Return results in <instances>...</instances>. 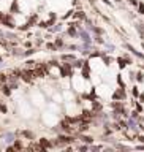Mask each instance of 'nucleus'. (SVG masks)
Masks as SVG:
<instances>
[{
	"label": "nucleus",
	"mask_w": 144,
	"mask_h": 152,
	"mask_svg": "<svg viewBox=\"0 0 144 152\" xmlns=\"http://www.w3.org/2000/svg\"><path fill=\"white\" fill-rule=\"evenodd\" d=\"M138 13H139V14H144V3H141V2L138 3Z\"/></svg>",
	"instance_id": "nucleus-29"
},
{
	"label": "nucleus",
	"mask_w": 144,
	"mask_h": 152,
	"mask_svg": "<svg viewBox=\"0 0 144 152\" xmlns=\"http://www.w3.org/2000/svg\"><path fill=\"white\" fill-rule=\"evenodd\" d=\"M54 44L57 48H63V40H62L60 37H57V38H55V41H54Z\"/></svg>",
	"instance_id": "nucleus-24"
},
{
	"label": "nucleus",
	"mask_w": 144,
	"mask_h": 152,
	"mask_svg": "<svg viewBox=\"0 0 144 152\" xmlns=\"http://www.w3.org/2000/svg\"><path fill=\"white\" fill-rule=\"evenodd\" d=\"M76 29H78V27H76L75 22L70 24V27H68V35H70V37H73V38H78L79 37V33L76 32Z\"/></svg>",
	"instance_id": "nucleus-10"
},
{
	"label": "nucleus",
	"mask_w": 144,
	"mask_h": 152,
	"mask_svg": "<svg viewBox=\"0 0 144 152\" xmlns=\"http://www.w3.org/2000/svg\"><path fill=\"white\" fill-rule=\"evenodd\" d=\"M59 70H60V76H73V65L70 64H62L60 67H59Z\"/></svg>",
	"instance_id": "nucleus-1"
},
{
	"label": "nucleus",
	"mask_w": 144,
	"mask_h": 152,
	"mask_svg": "<svg viewBox=\"0 0 144 152\" xmlns=\"http://www.w3.org/2000/svg\"><path fill=\"white\" fill-rule=\"evenodd\" d=\"M60 29H62L60 24H55V27H49V32H59Z\"/></svg>",
	"instance_id": "nucleus-27"
},
{
	"label": "nucleus",
	"mask_w": 144,
	"mask_h": 152,
	"mask_svg": "<svg viewBox=\"0 0 144 152\" xmlns=\"http://www.w3.org/2000/svg\"><path fill=\"white\" fill-rule=\"evenodd\" d=\"M37 64H38V62H35V60H27V62H25V68H35V67H37Z\"/></svg>",
	"instance_id": "nucleus-22"
},
{
	"label": "nucleus",
	"mask_w": 144,
	"mask_h": 152,
	"mask_svg": "<svg viewBox=\"0 0 144 152\" xmlns=\"http://www.w3.org/2000/svg\"><path fill=\"white\" fill-rule=\"evenodd\" d=\"M138 81H139V82H143V81H144V78H143V73H138Z\"/></svg>",
	"instance_id": "nucleus-37"
},
{
	"label": "nucleus",
	"mask_w": 144,
	"mask_h": 152,
	"mask_svg": "<svg viewBox=\"0 0 144 152\" xmlns=\"http://www.w3.org/2000/svg\"><path fill=\"white\" fill-rule=\"evenodd\" d=\"M60 59H62L63 62H75V60H76V56H75V54H62Z\"/></svg>",
	"instance_id": "nucleus-11"
},
{
	"label": "nucleus",
	"mask_w": 144,
	"mask_h": 152,
	"mask_svg": "<svg viewBox=\"0 0 144 152\" xmlns=\"http://www.w3.org/2000/svg\"><path fill=\"white\" fill-rule=\"evenodd\" d=\"M38 143H40V144H41V147H45L46 151H48V149H51V147H54V144H52V141H49L48 138H41Z\"/></svg>",
	"instance_id": "nucleus-7"
},
{
	"label": "nucleus",
	"mask_w": 144,
	"mask_h": 152,
	"mask_svg": "<svg viewBox=\"0 0 144 152\" xmlns=\"http://www.w3.org/2000/svg\"><path fill=\"white\" fill-rule=\"evenodd\" d=\"M79 38H81L84 43H87V44H90L92 43V40H90V35H89V32H86L82 27H79Z\"/></svg>",
	"instance_id": "nucleus-3"
},
{
	"label": "nucleus",
	"mask_w": 144,
	"mask_h": 152,
	"mask_svg": "<svg viewBox=\"0 0 144 152\" xmlns=\"http://www.w3.org/2000/svg\"><path fill=\"white\" fill-rule=\"evenodd\" d=\"M136 139H138L139 143H144V135H138V136H136Z\"/></svg>",
	"instance_id": "nucleus-36"
},
{
	"label": "nucleus",
	"mask_w": 144,
	"mask_h": 152,
	"mask_svg": "<svg viewBox=\"0 0 144 152\" xmlns=\"http://www.w3.org/2000/svg\"><path fill=\"white\" fill-rule=\"evenodd\" d=\"M79 141L86 143V144H93V138L89 135H84V133H79Z\"/></svg>",
	"instance_id": "nucleus-9"
},
{
	"label": "nucleus",
	"mask_w": 144,
	"mask_h": 152,
	"mask_svg": "<svg viewBox=\"0 0 144 152\" xmlns=\"http://www.w3.org/2000/svg\"><path fill=\"white\" fill-rule=\"evenodd\" d=\"M46 48H48V49H51V51L57 49V46H55V44H52V43H48V44H46Z\"/></svg>",
	"instance_id": "nucleus-33"
},
{
	"label": "nucleus",
	"mask_w": 144,
	"mask_h": 152,
	"mask_svg": "<svg viewBox=\"0 0 144 152\" xmlns=\"http://www.w3.org/2000/svg\"><path fill=\"white\" fill-rule=\"evenodd\" d=\"M127 98V94H125V87H120V89H117L116 92L113 94V100H125Z\"/></svg>",
	"instance_id": "nucleus-2"
},
{
	"label": "nucleus",
	"mask_w": 144,
	"mask_h": 152,
	"mask_svg": "<svg viewBox=\"0 0 144 152\" xmlns=\"http://www.w3.org/2000/svg\"><path fill=\"white\" fill-rule=\"evenodd\" d=\"M30 27H32L30 24H29V22H25V24H22V25H19V27H17V29H19L21 32H27Z\"/></svg>",
	"instance_id": "nucleus-20"
},
{
	"label": "nucleus",
	"mask_w": 144,
	"mask_h": 152,
	"mask_svg": "<svg viewBox=\"0 0 144 152\" xmlns=\"http://www.w3.org/2000/svg\"><path fill=\"white\" fill-rule=\"evenodd\" d=\"M95 41H97V43H98V44H105V40H103V38H100L98 35H97V37H95Z\"/></svg>",
	"instance_id": "nucleus-35"
},
{
	"label": "nucleus",
	"mask_w": 144,
	"mask_h": 152,
	"mask_svg": "<svg viewBox=\"0 0 144 152\" xmlns=\"http://www.w3.org/2000/svg\"><path fill=\"white\" fill-rule=\"evenodd\" d=\"M131 94H133V97H139V90H138L136 86H133V90H131Z\"/></svg>",
	"instance_id": "nucleus-31"
},
{
	"label": "nucleus",
	"mask_w": 144,
	"mask_h": 152,
	"mask_svg": "<svg viewBox=\"0 0 144 152\" xmlns=\"http://www.w3.org/2000/svg\"><path fill=\"white\" fill-rule=\"evenodd\" d=\"M3 17H5V14L0 11V25H2V22H3Z\"/></svg>",
	"instance_id": "nucleus-39"
},
{
	"label": "nucleus",
	"mask_w": 144,
	"mask_h": 152,
	"mask_svg": "<svg viewBox=\"0 0 144 152\" xmlns=\"http://www.w3.org/2000/svg\"><path fill=\"white\" fill-rule=\"evenodd\" d=\"M2 25H5V27H8V29H14V21H13V16H11V14H5Z\"/></svg>",
	"instance_id": "nucleus-4"
},
{
	"label": "nucleus",
	"mask_w": 144,
	"mask_h": 152,
	"mask_svg": "<svg viewBox=\"0 0 144 152\" xmlns=\"http://www.w3.org/2000/svg\"><path fill=\"white\" fill-rule=\"evenodd\" d=\"M5 138H7V139H5V141H7V143H11V141H14V135H13V133H10V135H7V136H5Z\"/></svg>",
	"instance_id": "nucleus-30"
},
{
	"label": "nucleus",
	"mask_w": 144,
	"mask_h": 152,
	"mask_svg": "<svg viewBox=\"0 0 144 152\" xmlns=\"http://www.w3.org/2000/svg\"><path fill=\"white\" fill-rule=\"evenodd\" d=\"M10 13H19V5H17L16 0H14L13 3H11V7H10Z\"/></svg>",
	"instance_id": "nucleus-15"
},
{
	"label": "nucleus",
	"mask_w": 144,
	"mask_h": 152,
	"mask_svg": "<svg viewBox=\"0 0 144 152\" xmlns=\"http://www.w3.org/2000/svg\"><path fill=\"white\" fill-rule=\"evenodd\" d=\"M35 52H37V49H33V48H29L27 51H24V54H22V57H29V56L35 54Z\"/></svg>",
	"instance_id": "nucleus-17"
},
{
	"label": "nucleus",
	"mask_w": 144,
	"mask_h": 152,
	"mask_svg": "<svg viewBox=\"0 0 144 152\" xmlns=\"http://www.w3.org/2000/svg\"><path fill=\"white\" fill-rule=\"evenodd\" d=\"M117 64H119V68H125L128 65V60L125 57H117Z\"/></svg>",
	"instance_id": "nucleus-14"
},
{
	"label": "nucleus",
	"mask_w": 144,
	"mask_h": 152,
	"mask_svg": "<svg viewBox=\"0 0 144 152\" xmlns=\"http://www.w3.org/2000/svg\"><path fill=\"white\" fill-rule=\"evenodd\" d=\"M0 111L3 112V114H7V112H8V108L3 105V103H0Z\"/></svg>",
	"instance_id": "nucleus-32"
},
{
	"label": "nucleus",
	"mask_w": 144,
	"mask_h": 152,
	"mask_svg": "<svg viewBox=\"0 0 144 152\" xmlns=\"http://www.w3.org/2000/svg\"><path fill=\"white\" fill-rule=\"evenodd\" d=\"M7 82H8V74L0 73V86H2V84H7Z\"/></svg>",
	"instance_id": "nucleus-18"
},
{
	"label": "nucleus",
	"mask_w": 144,
	"mask_h": 152,
	"mask_svg": "<svg viewBox=\"0 0 144 152\" xmlns=\"http://www.w3.org/2000/svg\"><path fill=\"white\" fill-rule=\"evenodd\" d=\"M0 62H2V56H0Z\"/></svg>",
	"instance_id": "nucleus-42"
},
{
	"label": "nucleus",
	"mask_w": 144,
	"mask_h": 152,
	"mask_svg": "<svg viewBox=\"0 0 144 152\" xmlns=\"http://www.w3.org/2000/svg\"><path fill=\"white\" fill-rule=\"evenodd\" d=\"M7 151H8V152H13V151H16V147H14V146H8Z\"/></svg>",
	"instance_id": "nucleus-38"
},
{
	"label": "nucleus",
	"mask_w": 144,
	"mask_h": 152,
	"mask_svg": "<svg viewBox=\"0 0 144 152\" xmlns=\"http://www.w3.org/2000/svg\"><path fill=\"white\" fill-rule=\"evenodd\" d=\"M136 30L139 32L141 38H144V27H143V24H136Z\"/></svg>",
	"instance_id": "nucleus-25"
},
{
	"label": "nucleus",
	"mask_w": 144,
	"mask_h": 152,
	"mask_svg": "<svg viewBox=\"0 0 144 152\" xmlns=\"http://www.w3.org/2000/svg\"><path fill=\"white\" fill-rule=\"evenodd\" d=\"M89 122H90V121H81V122H79V125H78V133L87 132V130H89Z\"/></svg>",
	"instance_id": "nucleus-5"
},
{
	"label": "nucleus",
	"mask_w": 144,
	"mask_h": 152,
	"mask_svg": "<svg viewBox=\"0 0 144 152\" xmlns=\"http://www.w3.org/2000/svg\"><path fill=\"white\" fill-rule=\"evenodd\" d=\"M135 106H136V111H143V106H141L139 103H136V105H135Z\"/></svg>",
	"instance_id": "nucleus-40"
},
{
	"label": "nucleus",
	"mask_w": 144,
	"mask_h": 152,
	"mask_svg": "<svg viewBox=\"0 0 144 152\" xmlns=\"http://www.w3.org/2000/svg\"><path fill=\"white\" fill-rule=\"evenodd\" d=\"M73 16L78 17V19H87L86 14H84V11H76V13H73Z\"/></svg>",
	"instance_id": "nucleus-19"
},
{
	"label": "nucleus",
	"mask_w": 144,
	"mask_h": 152,
	"mask_svg": "<svg viewBox=\"0 0 144 152\" xmlns=\"http://www.w3.org/2000/svg\"><path fill=\"white\" fill-rule=\"evenodd\" d=\"M100 149H103L101 146H95V144H90V151H100Z\"/></svg>",
	"instance_id": "nucleus-34"
},
{
	"label": "nucleus",
	"mask_w": 144,
	"mask_h": 152,
	"mask_svg": "<svg viewBox=\"0 0 144 152\" xmlns=\"http://www.w3.org/2000/svg\"><path fill=\"white\" fill-rule=\"evenodd\" d=\"M86 64V62H82V60H75L73 62V67L75 68H82V65Z\"/></svg>",
	"instance_id": "nucleus-26"
},
{
	"label": "nucleus",
	"mask_w": 144,
	"mask_h": 152,
	"mask_svg": "<svg viewBox=\"0 0 144 152\" xmlns=\"http://www.w3.org/2000/svg\"><path fill=\"white\" fill-rule=\"evenodd\" d=\"M21 135L24 136V138L30 139V141H33V139H35V135L30 132V130H24V132H21Z\"/></svg>",
	"instance_id": "nucleus-13"
},
{
	"label": "nucleus",
	"mask_w": 144,
	"mask_h": 152,
	"mask_svg": "<svg viewBox=\"0 0 144 152\" xmlns=\"http://www.w3.org/2000/svg\"><path fill=\"white\" fill-rule=\"evenodd\" d=\"M14 147H16V151H22V149H24V146H22V143L19 141V139H14Z\"/></svg>",
	"instance_id": "nucleus-21"
},
{
	"label": "nucleus",
	"mask_w": 144,
	"mask_h": 152,
	"mask_svg": "<svg viewBox=\"0 0 144 152\" xmlns=\"http://www.w3.org/2000/svg\"><path fill=\"white\" fill-rule=\"evenodd\" d=\"M125 48H127V49L130 51V52H131V54H133V56H136L138 59H141V60H143V59H144V56L141 54L139 51H136V49H135V48L131 46V44H128V43H127V44H125Z\"/></svg>",
	"instance_id": "nucleus-6"
},
{
	"label": "nucleus",
	"mask_w": 144,
	"mask_h": 152,
	"mask_svg": "<svg viewBox=\"0 0 144 152\" xmlns=\"http://www.w3.org/2000/svg\"><path fill=\"white\" fill-rule=\"evenodd\" d=\"M100 109H101V103H100V101H97V100H93V112L100 111Z\"/></svg>",
	"instance_id": "nucleus-23"
},
{
	"label": "nucleus",
	"mask_w": 144,
	"mask_h": 152,
	"mask_svg": "<svg viewBox=\"0 0 144 152\" xmlns=\"http://www.w3.org/2000/svg\"><path fill=\"white\" fill-rule=\"evenodd\" d=\"M82 78H84V79H90V67H89V62H86V65H82Z\"/></svg>",
	"instance_id": "nucleus-8"
},
{
	"label": "nucleus",
	"mask_w": 144,
	"mask_h": 152,
	"mask_svg": "<svg viewBox=\"0 0 144 152\" xmlns=\"http://www.w3.org/2000/svg\"><path fill=\"white\" fill-rule=\"evenodd\" d=\"M11 54H13V56H22V54H24V51H21V49H13V51H11Z\"/></svg>",
	"instance_id": "nucleus-28"
},
{
	"label": "nucleus",
	"mask_w": 144,
	"mask_h": 152,
	"mask_svg": "<svg viewBox=\"0 0 144 152\" xmlns=\"http://www.w3.org/2000/svg\"><path fill=\"white\" fill-rule=\"evenodd\" d=\"M0 90H2V94H3V95L10 97V95H11V90H13V89H11L10 86H7V84H2V86H0Z\"/></svg>",
	"instance_id": "nucleus-12"
},
{
	"label": "nucleus",
	"mask_w": 144,
	"mask_h": 152,
	"mask_svg": "<svg viewBox=\"0 0 144 152\" xmlns=\"http://www.w3.org/2000/svg\"><path fill=\"white\" fill-rule=\"evenodd\" d=\"M24 44H25V48H32V43H30V41H25Z\"/></svg>",
	"instance_id": "nucleus-41"
},
{
	"label": "nucleus",
	"mask_w": 144,
	"mask_h": 152,
	"mask_svg": "<svg viewBox=\"0 0 144 152\" xmlns=\"http://www.w3.org/2000/svg\"><path fill=\"white\" fill-rule=\"evenodd\" d=\"M30 25H33V24H37L38 22V14H32L30 17H29V21H27Z\"/></svg>",
	"instance_id": "nucleus-16"
}]
</instances>
